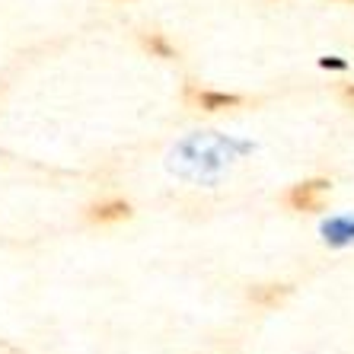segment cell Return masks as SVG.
I'll return each mask as SVG.
<instances>
[{
  "label": "cell",
  "instance_id": "1",
  "mask_svg": "<svg viewBox=\"0 0 354 354\" xmlns=\"http://www.w3.org/2000/svg\"><path fill=\"white\" fill-rule=\"evenodd\" d=\"M332 182L329 179H306L290 185V192L284 195V205L290 211H300V214H316L326 205V195H329Z\"/></svg>",
  "mask_w": 354,
  "mask_h": 354
},
{
  "label": "cell",
  "instance_id": "2",
  "mask_svg": "<svg viewBox=\"0 0 354 354\" xmlns=\"http://www.w3.org/2000/svg\"><path fill=\"white\" fill-rule=\"evenodd\" d=\"M185 102L201 112H227V109L243 106V96L236 93H217V90H201V86H185Z\"/></svg>",
  "mask_w": 354,
  "mask_h": 354
},
{
  "label": "cell",
  "instance_id": "3",
  "mask_svg": "<svg viewBox=\"0 0 354 354\" xmlns=\"http://www.w3.org/2000/svg\"><path fill=\"white\" fill-rule=\"evenodd\" d=\"M131 217V205L122 198H109V201H96L86 207V221L90 223H122Z\"/></svg>",
  "mask_w": 354,
  "mask_h": 354
},
{
  "label": "cell",
  "instance_id": "4",
  "mask_svg": "<svg viewBox=\"0 0 354 354\" xmlns=\"http://www.w3.org/2000/svg\"><path fill=\"white\" fill-rule=\"evenodd\" d=\"M290 297V288L288 284H259V288L249 290V300L256 306H265V310H272V306H281L284 300Z\"/></svg>",
  "mask_w": 354,
  "mask_h": 354
},
{
  "label": "cell",
  "instance_id": "5",
  "mask_svg": "<svg viewBox=\"0 0 354 354\" xmlns=\"http://www.w3.org/2000/svg\"><path fill=\"white\" fill-rule=\"evenodd\" d=\"M140 45H144L150 55H157V58H173L176 55V48L163 39V32H144L140 35Z\"/></svg>",
  "mask_w": 354,
  "mask_h": 354
},
{
  "label": "cell",
  "instance_id": "6",
  "mask_svg": "<svg viewBox=\"0 0 354 354\" xmlns=\"http://www.w3.org/2000/svg\"><path fill=\"white\" fill-rule=\"evenodd\" d=\"M322 233H326V239H332V243H348V239H354V221H351V217L329 221Z\"/></svg>",
  "mask_w": 354,
  "mask_h": 354
},
{
  "label": "cell",
  "instance_id": "7",
  "mask_svg": "<svg viewBox=\"0 0 354 354\" xmlns=\"http://www.w3.org/2000/svg\"><path fill=\"white\" fill-rule=\"evenodd\" d=\"M342 102L354 109V83H348V86H342Z\"/></svg>",
  "mask_w": 354,
  "mask_h": 354
}]
</instances>
